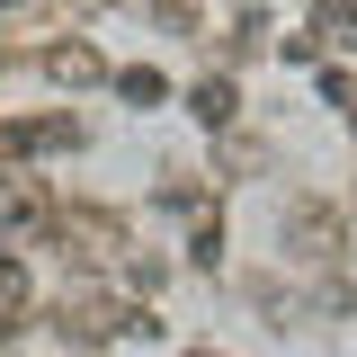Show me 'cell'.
<instances>
[{
    "instance_id": "obj_3",
    "label": "cell",
    "mask_w": 357,
    "mask_h": 357,
    "mask_svg": "<svg viewBox=\"0 0 357 357\" xmlns=\"http://www.w3.org/2000/svg\"><path fill=\"white\" fill-rule=\"evenodd\" d=\"M312 27H321L331 45H349V54H357V0H321V9H312Z\"/></svg>"
},
{
    "instance_id": "obj_5",
    "label": "cell",
    "mask_w": 357,
    "mask_h": 357,
    "mask_svg": "<svg viewBox=\"0 0 357 357\" xmlns=\"http://www.w3.org/2000/svg\"><path fill=\"white\" fill-rule=\"evenodd\" d=\"M116 89H126L134 107H161V98H170V81H161V72H116Z\"/></svg>"
},
{
    "instance_id": "obj_4",
    "label": "cell",
    "mask_w": 357,
    "mask_h": 357,
    "mask_svg": "<svg viewBox=\"0 0 357 357\" xmlns=\"http://www.w3.org/2000/svg\"><path fill=\"white\" fill-rule=\"evenodd\" d=\"M107 63L89 54V45H54V81H98Z\"/></svg>"
},
{
    "instance_id": "obj_1",
    "label": "cell",
    "mask_w": 357,
    "mask_h": 357,
    "mask_svg": "<svg viewBox=\"0 0 357 357\" xmlns=\"http://www.w3.org/2000/svg\"><path fill=\"white\" fill-rule=\"evenodd\" d=\"M63 143H81V126L72 116H36V126H0V152H63Z\"/></svg>"
},
{
    "instance_id": "obj_2",
    "label": "cell",
    "mask_w": 357,
    "mask_h": 357,
    "mask_svg": "<svg viewBox=\"0 0 357 357\" xmlns=\"http://www.w3.org/2000/svg\"><path fill=\"white\" fill-rule=\"evenodd\" d=\"M188 107H197V126H232V107H241V98H232V81H197Z\"/></svg>"
},
{
    "instance_id": "obj_6",
    "label": "cell",
    "mask_w": 357,
    "mask_h": 357,
    "mask_svg": "<svg viewBox=\"0 0 357 357\" xmlns=\"http://www.w3.org/2000/svg\"><path fill=\"white\" fill-rule=\"evenodd\" d=\"M188 357H215V349H188Z\"/></svg>"
}]
</instances>
